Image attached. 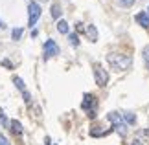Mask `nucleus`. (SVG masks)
I'll use <instances>...</instances> for the list:
<instances>
[{"label": "nucleus", "instance_id": "1", "mask_svg": "<svg viewBox=\"0 0 149 145\" xmlns=\"http://www.w3.org/2000/svg\"><path fill=\"white\" fill-rule=\"evenodd\" d=\"M107 61H109V65L112 66V70H116V72L129 70L131 65H133V59H131L129 55H123V53H109Z\"/></svg>", "mask_w": 149, "mask_h": 145}, {"label": "nucleus", "instance_id": "2", "mask_svg": "<svg viewBox=\"0 0 149 145\" xmlns=\"http://www.w3.org/2000/svg\"><path fill=\"white\" fill-rule=\"evenodd\" d=\"M28 13H30L28 26H35L37 20L41 19V6H39L37 2H30V4H28Z\"/></svg>", "mask_w": 149, "mask_h": 145}, {"label": "nucleus", "instance_id": "3", "mask_svg": "<svg viewBox=\"0 0 149 145\" xmlns=\"http://www.w3.org/2000/svg\"><path fill=\"white\" fill-rule=\"evenodd\" d=\"M107 118H109V121H111V123L114 125V129H116V132H120V134H125V127H127V125L123 123L122 116H120L118 112H111V114L107 116Z\"/></svg>", "mask_w": 149, "mask_h": 145}, {"label": "nucleus", "instance_id": "4", "mask_svg": "<svg viewBox=\"0 0 149 145\" xmlns=\"http://www.w3.org/2000/svg\"><path fill=\"white\" fill-rule=\"evenodd\" d=\"M94 77H96V85L98 86H105L109 81V74H107V70H103V66L96 65L94 66Z\"/></svg>", "mask_w": 149, "mask_h": 145}, {"label": "nucleus", "instance_id": "5", "mask_svg": "<svg viewBox=\"0 0 149 145\" xmlns=\"http://www.w3.org/2000/svg\"><path fill=\"white\" fill-rule=\"evenodd\" d=\"M57 53H59V46L55 44V40L48 39L46 42H44V57H46V59H50V57H54V55H57Z\"/></svg>", "mask_w": 149, "mask_h": 145}, {"label": "nucleus", "instance_id": "6", "mask_svg": "<svg viewBox=\"0 0 149 145\" xmlns=\"http://www.w3.org/2000/svg\"><path fill=\"white\" fill-rule=\"evenodd\" d=\"M94 105H96L94 96H92V94H85V99H83V103H81L83 110H90V107H94ZM90 114H92V110H90ZM90 114H88V116H90Z\"/></svg>", "mask_w": 149, "mask_h": 145}, {"label": "nucleus", "instance_id": "7", "mask_svg": "<svg viewBox=\"0 0 149 145\" xmlns=\"http://www.w3.org/2000/svg\"><path fill=\"white\" fill-rule=\"evenodd\" d=\"M136 22L142 26V28H149V13H146V11H140L138 15L134 17Z\"/></svg>", "mask_w": 149, "mask_h": 145}, {"label": "nucleus", "instance_id": "8", "mask_svg": "<svg viewBox=\"0 0 149 145\" xmlns=\"http://www.w3.org/2000/svg\"><path fill=\"white\" fill-rule=\"evenodd\" d=\"M85 33H87V37H88L90 40H92V42H96V40H98V30H96L94 26H87Z\"/></svg>", "mask_w": 149, "mask_h": 145}, {"label": "nucleus", "instance_id": "9", "mask_svg": "<svg viewBox=\"0 0 149 145\" xmlns=\"http://www.w3.org/2000/svg\"><path fill=\"white\" fill-rule=\"evenodd\" d=\"M9 127H11V132H13V134H22V125H20V121L11 119V121H9Z\"/></svg>", "mask_w": 149, "mask_h": 145}, {"label": "nucleus", "instance_id": "10", "mask_svg": "<svg viewBox=\"0 0 149 145\" xmlns=\"http://www.w3.org/2000/svg\"><path fill=\"white\" fill-rule=\"evenodd\" d=\"M68 30H70V28H68L66 20H59V22H57V31H59V33L65 35V33H68Z\"/></svg>", "mask_w": 149, "mask_h": 145}, {"label": "nucleus", "instance_id": "11", "mask_svg": "<svg viewBox=\"0 0 149 145\" xmlns=\"http://www.w3.org/2000/svg\"><path fill=\"white\" fill-rule=\"evenodd\" d=\"M13 83L17 85V88H19V90L26 92V85H24V81H22V79L19 77V75H15V77H13Z\"/></svg>", "mask_w": 149, "mask_h": 145}, {"label": "nucleus", "instance_id": "12", "mask_svg": "<svg viewBox=\"0 0 149 145\" xmlns=\"http://www.w3.org/2000/svg\"><path fill=\"white\" fill-rule=\"evenodd\" d=\"M52 17H54V19H59V17H61V6L59 4L52 6Z\"/></svg>", "mask_w": 149, "mask_h": 145}, {"label": "nucleus", "instance_id": "13", "mask_svg": "<svg viewBox=\"0 0 149 145\" xmlns=\"http://www.w3.org/2000/svg\"><path fill=\"white\" fill-rule=\"evenodd\" d=\"M22 33H24V30L22 28H15L13 31H11V37H13V40H19L22 37Z\"/></svg>", "mask_w": 149, "mask_h": 145}, {"label": "nucleus", "instance_id": "14", "mask_svg": "<svg viewBox=\"0 0 149 145\" xmlns=\"http://www.w3.org/2000/svg\"><path fill=\"white\" fill-rule=\"evenodd\" d=\"M123 119L127 121L129 125H134V123H136V116H134V114H123Z\"/></svg>", "mask_w": 149, "mask_h": 145}, {"label": "nucleus", "instance_id": "15", "mask_svg": "<svg viewBox=\"0 0 149 145\" xmlns=\"http://www.w3.org/2000/svg\"><path fill=\"white\" fill-rule=\"evenodd\" d=\"M68 39H70V44H72V46H79V37L76 35V33H70V35H68Z\"/></svg>", "mask_w": 149, "mask_h": 145}, {"label": "nucleus", "instance_id": "16", "mask_svg": "<svg viewBox=\"0 0 149 145\" xmlns=\"http://www.w3.org/2000/svg\"><path fill=\"white\" fill-rule=\"evenodd\" d=\"M142 53H144V61H146V65H147V68H149V46H146Z\"/></svg>", "mask_w": 149, "mask_h": 145}, {"label": "nucleus", "instance_id": "17", "mask_svg": "<svg viewBox=\"0 0 149 145\" xmlns=\"http://www.w3.org/2000/svg\"><path fill=\"white\" fill-rule=\"evenodd\" d=\"M0 121H2V123H4V125H9V121H8V119H6V114L2 112V108H0Z\"/></svg>", "mask_w": 149, "mask_h": 145}, {"label": "nucleus", "instance_id": "18", "mask_svg": "<svg viewBox=\"0 0 149 145\" xmlns=\"http://www.w3.org/2000/svg\"><path fill=\"white\" fill-rule=\"evenodd\" d=\"M0 145H9V143H8V140H6V136L2 134V132H0Z\"/></svg>", "mask_w": 149, "mask_h": 145}, {"label": "nucleus", "instance_id": "19", "mask_svg": "<svg viewBox=\"0 0 149 145\" xmlns=\"http://www.w3.org/2000/svg\"><path fill=\"white\" fill-rule=\"evenodd\" d=\"M120 2H122L123 6H133V4H134V0H120Z\"/></svg>", "mask_w": 149, "mask_h": 145}, {"label": "nucleus", "instance_id": "20", "mask_svg": "<svg viewBox=\"0 0 149 145\" xmlns=\"http://www.w3.org/2000/svg\"><path fill=\"white\" fill-rule=\"evenodd\" d=\"M22 94H24V101L30 103V94H28V92H22Z\"/></svg>", "mask_w": 149, "mask_h": 145}, {"label": "nucleus", "instance_id": "21", "mask_svg": "<svg viewBox=\"0 0 149 145\" xmlns=\"http://www.w3.org/2000/svg\"><path fill=\"white\" fill-rule=\"evenodd\" d=\"M2 65H4V66H8V68H13V65H11L9 61H2Z\"/></svg>", "mask_w": 149, "mask_h": 145}, {"label": "nucleus", "instance_id": "22", "mask_svg": "<svg viewBox=\"0 0 149 145\" xmlns=\"http://www.w3.org/2000/svg\"><path fill=\"white\" fill-rule=\"evenodd\" d=\"M133 145H142V143H140L138 140H134V142H133Z\"/></svg>", "mask_w": 149, "mask_h": 145}, {"label": "nucleus", "instance_id": "23", "mask_svg": "<svg viewBox=\"0 0 149 145\" xmlns=\"http://www.w3.org/2000/svg\"><path fill=\"white\" fill-rule=\"evenodd\" d=\"M0 28H6V24H4V22H2V20H0Z\"/></svg>", "mask_w": 149, "mask_h": 145}, {"label": "nucleus", "instance_id": "24", "mask_svg": "<svg viewBox=\"0 0 149 145\" xmlns=\"http://www.w3.org/2000/svg\"><path fill=\"white\" fill-rule=\"evenodd\" d=\"M147 11H149V9H147Z\"/></svg>", "mask_w": 149, "mask_h": 145}]
</instances>
